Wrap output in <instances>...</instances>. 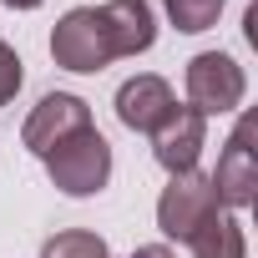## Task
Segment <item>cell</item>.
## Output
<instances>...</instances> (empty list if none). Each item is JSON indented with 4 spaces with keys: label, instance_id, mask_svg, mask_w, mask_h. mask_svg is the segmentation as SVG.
I'll list each match as a JSON object with an SVG mask.
<instances>
[{
    "label": "cell",
    "instance_id": "5b68a950",
    "mask_svg": "<svg viewBox=\"0 0 258 258\" xmlns=\"http://www.w3.org/2000/svg\"><path fill=\"white\" fill-rule=\"evenodd\" d=\"M86 126H91V106H86L81 96H71V91H51V96H41L36 111L26 116L21 142H26L36 157H51L66 137L86 132Z\"/></svg>",
    "mask_w": 258,
    "mask_h": 258
},
{
    "label": "cell",
    "instance_id": "52a82bcc",
    "mask_svg": "<svg viewBox=\"0 0 258 258\" xmlns=\"http://www.w3.org/2000/svg\"><path fill=\"white\" fill-rule=\"evenodd\" d=\"M203 142H208V116H198L192 106H172L167 121L152 132V157L177 177V172H192L198 167Z\"/></svg>",
    "mask_w": 258,
    "mask_h": 258
},
{
    "label": "cell",
    "instance_id": "8992f818",
    "mask_svg": "<svg viewBox=\"0 0 258 258\" xmlns=\"http://www.w3.org/2000/svg\"><path fill=\"white\" fill-rule=\"evenodd\" d=\"M248 142H253V121L243 116V121L233 126L223 157H218V172H213V192H218V203H228V208H248L253 192H258V157H253Z\"/></svg>",
    "mask_w": 258,
    "mask_h": 258
},
{
    "label": "cell",
    "instance_id": "277c9868",
    "mask_svg": "<svg viewBox=\"0 0 258 258\" xmlns=\"http://www.w3.org/2000/svg\"><path fill=\"white\" fill-rule=\"evenodd\" d=\"M218 208H223V203H218V192H213V177H203V172L192 167V172H177V177L162 187V198H157V228H162L167 238L187 243Z\"/></svg>",
    "mask_w": 258,
    "mask_h": 258
},
{
    "label": "cell",
    "instance_id": "9c48e42d",
    "mask_svg": "<svg viewBox=\"0 0 258 258\" xmlns=\"http://www.w3.org/2000/svg\"><path fill=\"white\" fill-rule=\"evenodd\" d=\"M96 11H101L111 56H142V51H152L157 21H152V6H147V0H106V6H96Z\"/></svg>",
    "mask_w": 258,
    "mask_h": 258
},
{
    "label": "cell",
    "instance_id": "8fae6325",
    "mask_svg": "<svg viewBox=\"0 0 258 258\" xmlns=\"http://www.w3.org/2000/svg\"><path fill=\"white\" fill-rule=\"evenodd\" d=\"M41 258H111L106 238L86 233V228H71V233H56L41 243Z\"/></svg>",
    "mask_w": 258,
    "mask_h": 258
},
{
    "label": "cell",
    "instance_id": "5bb4252c",
    "mask_svg": "<svg viewBox=\"0 0 258 258\" xmlns=\"http://www.w3.org/2000/svg\"><path fill=\"white\" fill-rule=\"evenodd\" d=\"M132 258H177V253H172L167 243H142V248H137Z\"/></svg>",
    "mask_w": 258,
    "mask_h": 258
},
{
    "label": "cell",
    "instance_id": "6da1fadb",
    "mask_svg": "<svg viewBox=\"0 0 258 258\" xmlns=\"http://www.w3.org/2000/svg\"><path fill=\"white\" fill-rule=\"evenodd\" d=\"M46 172H51V182L66 198H91V192H101L111 182V142L96 132V126H86V132L66 137L46 157Z\"/></svg>",
    "mask_w": 258,
    "mask_h": 258
},
{
    "label": "cell",
    "instance_id": "4fadbf2b",
    "mask_svg": "<svg viewBox=\"0 0 258 258\" xmlns=\"http://www.w3.org/2000/svg\"><path fill=\"white\" fill-rule=\"evenodd\" d=\"M21 81H26V71H21V56H16V46H6V41H0V106H6V101H16Z\"/></svg>",
    "mask_w": 258,
    "mask_h": 258
},
{
    "label": "cell",
    "instance_id": "30bf717a",
    "mask_svg": "<svg viewBox=\"0 0 258 258\" xmlns=\"http://www.w3.org/2000/svg\"><path fill=\"white\" fill-rule=\"evenodd\" d=\"M187 248H192V258H248V238H243V223L233 218V213H213L192 238H187Z\"/></svg>",
    "mask_w": 258,
    "mask_h": 258
},
{
    "label": "cell",
    "instance_id": "7c38bea8",
    "mask_svg": "<svg viewBox=\"0 0 258 258\" xmlns=\"http://www.w3.org/2000/svg\"><path fill=\"white\" fill-rule=\"evenodd\" d=\"M162 6H167V21L187 36L218 26V16H223V0H162Z\"/></svg>",
    "mask_w": 258,
    "mask_h": 258
},
{
    "label": "cell",
    "instance_id": "3957f363",
    "mask_svg": "<svg viewBox=\"0 0 258 258\" xmlns=\"http://www.w3.org/2000/svg\"><path fill=\"white\" fill-rule=\"evenodd\" d=\"M248 91V76L243 66L228 56V51H203L187 61V106L198 116H223L243 101Z\"/></svg>",
    "mask_w": 258,
    "mask_h": 258
},
{
    "label": "cell",
    "instance_id": "7a4b0ae2",
    "mask_svg": "<svg viewBox=\"0 0 258 258\" xmlns=\"http://www.w3.org/2000/svg\"><path fill=\"white\" fill-rule=\"evenodd\" d=\"M51 56L56 66L66 71H81V76H96L101 66H111V41H106V26H101V11L96 6H76L56 21L51 31Z\"/></svg>",
    "mask_w": 258,
    "mask_h": 258
},
{
    "label": "cell",
    "instance_id": "ba28073f",
    "mask_svg": "<svg viewBox=\"0 0 258 258\" xmlns=\"http://www.w3.org/2000/svg\"><path fill=\"white\" fill-rule=\"evenodd\" d=\"M177 106V96H172V86L162 81V76H132V81H121L116 86V121L126 126V132H157V126L167 121V111Z\"/></svg>",
    "mask_w": 258,
    "mask_h": 258
},
{
    "label": "cell",
    "instance_id": "9a60e30c",
    "mask_svg": "<svg viewBox=\"0 0 258 258\" xmlns=\"http://www.w3.org/2000/svg\"><path fill=\"white\" fill-rule=\"evenodd\" d=\"M6 6H11V11H36L41 0H6Z\"/></svg>",
    "mask_w": 258,
    "mask_h": 258
}]
</instances>
